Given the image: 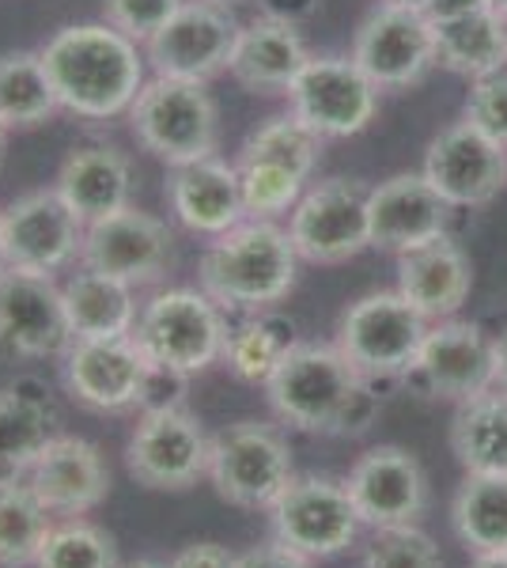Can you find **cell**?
I'll use <instances>...</instances> for the list:
<instances>
[{
    "instance_id": "obj_17",
    "label": "cell",
    "mask_w": 507,
    "mask_h": 568,
    "mask_svg": "<svg viewBox=\"0 0 507 568\" xmlns=\"http://www.w3.org/2000/svg\"><path fill=\"white\" fill-rule=\"evenodd\" d=\"M420 175L450 209H485L507 186V149L463 118L428 141Z\"/></svg>"
},
{
    "instance_id": "obj_23",
    "label": "cell",
    "mask_w": 507,
    "mask_h": 568,
    "mask_svg": "<svg viewBox=\"0 0 507 568\" xmlns=\"http://www.w3.org/2000/svg\"><path fill=\"white\" fill-rule=\"evenodd\" d=\"M163 194H168L171 216L201 240H216V235L232 232L235 224L246 220L239 168L220 160V155L171 168Z\"/></svg>"
},
{
    "instance_id": "obj_49",
    "label": "cell",
    "mask_w": 507,
    "mask_h": 568,
    "mask_svg": "<svg viewBox=\"0 0 507 568\" xmlns=\"http://www.w3.org/2000/svg\"><path fill=\"white\" fill-rule=\"evenodd\" d=\"M4 144H8V130L0 125V160H4Z\"/></svg>"
},
{
    "instance_id": "obj_30",
    "label": "cell",
    "mask_w": 507,
    "mask_h": 568,
    "mask_svg": "<svg viewBox=\"0 0 507 568\" xmlns=\"http://www.w3.org/2000/svg\"><path fill=\"white\" fill-rule=\"evenodd\" d=\"M450 455L463 474H507V394L488 387L458 402L450 417Z\"/></svg>"
},
{
    "instance_id": "obj_3",
    "label": "cell",
    "mask_w": 507,
    "mask_h": 568,
    "mask_svg": "<svg viewBox=\"0 0 507 568\" xmlns=\"http://www.w3.org/2000/svg\"><path fill=\"white\" fill-rule=\"evenodd\" d=\"M300 281V254L276 220H243L205 243L197 262V288H205L232 315L270 311L292 296Z\"/></svg>"
},
{
    "instance_id": "obj_1",
    "label": "cell",
    "mask_w": 507,
    "mask_h": 568,
    "mask_svg": "<svg viewBox=\"0 0 507 568\" xmlns=\"http://www.w3.org/2000/svg\"><path fill=\"white\" fill-rule=\"evenodd\" d=\"M273 417L292 433L356 439L383 414L379 383L364 379L337 345L296 342L265 383Z\"/></svg>"
},
{
    "instance_id": "obj_51",
    "label": "cell",
    "mask_w": 507,
    "mask_h": 568,
    "mask_svg": "<svg viewBox=\"0 0 507 568\" xmlns=\"http://www.w3.org/2000/svg\"><path fill=\"white\" fill-rule=\"evenodd\" d=\"M0 270H4V246H0Z\"/></svg>"
},
{
    "instance_id": "obj_36",
    "label": "cell",
    "mask_w": 507,
    "mask_h": 568,
    "mask_svg": "<svg viewBox=\"0 0 507 568\" xmlns=\"http://www.w3.org/2000/svg\"><path fill=\"white\" fill-rule=\"evenodd\" d=\"M34 568H122V561L107 527L88 519H64L53 524Z\"/></svg>"
},
{
    "instance_id": "obj_48",
    "label": "cell",
    "mask_w": 507,
    "mask_h": 568,
    "mask_svg": "<svg viewBox=\"0 0 507 568\" xmlns=\"http://www.w3.org/2000/svg\"><path fill=\"white\" fill-rule=\"evenodd\" d=\"M488 4H493V8H496V12H500V16H504V20H507V0H488Z\"/></svg>"
},
{
    "instance_id": "obj_45",
    "label": "cell",
    "mask_w": 507,
    "mask_h": 568,
    "mask_svg": "<svg viewBox=\"0 0 507 568\" xmlns=\"http://www.w3.org/2000/svg\"><path fill=\"white\" fill-rule=\"evenodd\" d=\"M469 568H507V549H500V554H474Z\"/></svg>"
},
{
    "instance_id": "obj_26",
    "label": "cell",
    "mask_w": 507,
    "mask_h": 568,
    "mask_svg": "<svg viewBox=\"0 0 507 568\" xmlns=\"http://www.w3.org/2000/svg\"><path fill=\"white\" fill-rule=\"evenodd\" d=\"M398 292L428 323L455 318L474 292V262L450 235L398 254Z\"/></svg>"
},
{
    "instance_id": "obj_42",
    "label": "cell",
    "mask_w": 507,
    "mask_h": 568,
    "mask_svg": "<svg viewBox=\"0 0 507 568\" xmlns=\"http://www.w3.org/2000/svg\"><path fill=\"white\" fill-rule=\"evenodd\" d=\"M315 561H307V557L292 554L288 546L281 542H262V546H251L246 554H239V568H311Z\"/></svg>"
},
{
    "instance_id": "obj_50",
    "label": "cell",
    "mask_w": 507,
    "mask_h": 568,
    "mask_svg": "<svg viewBox=\"0 0 507 568\" xmlns=\"http://www.w3.org/2000/svg\"><path fill=\"white\" fill-rule=\"evenodd\" d=\"M212 4H227V8H232V4H239V0H212Z\"/></svg>"
},
{
    "instance_id": "obj_7",
    "label": "cell",
    "mask_w": 507,
    "mask_h": 568,
    "mask_svg": "<svg viewBox=\"0 0 507 568\" xmlns=\"http://www.w3.org/2000/svg\"><path fill=\"white\" fill-rule=\"evenodd\" d=\"M296 478L292 444L270 420H235L209 439V481L216 497L243 511H270Z\"/></svg>"
},
{
    "instance_id": "obj_2",
    "label": "cell",
    "mask_w": 507,
    "mask_h": 568,
    "mask_svg": "<svg viewBox=\"0 0 507 568\" xmlns=\"http://www.w3.org/2000/svg\"><path fill=\"white\" fill-rule=\"evenodd\" d=\"M39 53L61 110L84 122H110L129 114L133 99L149 84L144 45L107 20L58 27Z\"/></svg>"
},
{
    "instance_id": "obj_6",
    "label": "cell",
    "mask_w": 507,
    "mask_h": 568,
    "mask_svg": "<svg viewBox=\"0 0 507 568\" xmlns=\"http://www.w3.org/2000/svg\"><path fill=\"white\" fill-rule=\"evenodd\" d=\"M428 318L398 288H379L353 300L337 318L334 345L372 383L405 379L428 337Z\"/></svg>"
},
{
    "instance_id": "obj_32",
    "label": "cell",
    "mask_w": 507,
    "mask_h": 568,
    "mask_svg": "<svg viewBox=\"0 0 507 568\" xmlns=\"http://www.w3.org/2000/svg\"><path fill=\"white\" fill-rule=\"evenodd\" d=\"M296 342L300 337H296V323H292V318L276 315V307L254 311V315H246L239 326H232L220 364H224L239 383H246V387H265L270 375L276 372V364L284 361V353Z\"/></svg>"
},
{
    "instance_id": "obj_24",
    "label": "cell",
    "mask_w": 507,
    "mask_h": 568,
    "mask_svg": "<svg viewBox=\"0 0 507 568\" xmlns=\"http://www.w3.org/2000/svg\"><path fill=\"white\" fill-rule=\"evenodd\" d=\"M53 190L84 224H95L133 205V160L110 141L77 144L61 160Z\"/></svg>"
},
{
    "instance_id": "obj_19",
    "label": "cell",
    "mask_w": 507,
    "mask_h": 568,
    "mask_svg": "<svg viewBox=\"0 0 507 568\" xmlns=\"http://www.w3.org/2000/svg\"><path fill=\"white\" fill-rule=\"evenodd\" d=\"M345 485L359 511V524L372 530L417 527L428 511V474L409 447H367L353 463Z\"/></svg>"
},
{
    "instance_id": "obj_18",
    "label": "cell",
    "mask_w": 507,
    "mask_h": 568,
    "mask_svg": "<svg viewBox=\"0 0 507 568\" xmlns=\"http://www.w3.org/2000/svg\"><path fill=\"white\" fill-rule=\"evenodd\" d=\"M152 364L133 337L72 342L61 356V383L72 402L91 414H141Z\"/></svg>"
},
{
    "instance_id": "obj_8",
    "label": "cell",
    "mask_w": 507,
    "mask_h": 568,
    "mask_svg": "<svg viewBox=\"0 0 507 568\" xmlns=\"http://www.w3.org/2000/svg\"><path fill=\"white\" fill-rule=\"evenodd\" d=\"M367 194H372L367 182L345 175L311 182L296 201V209L288 213V224H284L300 262L341 265L364 254L372 246Z\"/></svg>"
},
{
    "instance_id": "obj_4",
    "label": "cell",
    "mask_w": 507,
    "mask_h": 568,
    "mask_svg": "<svg viewBox=\"0 0 507 568\" xmlns=\"http://www.w3.org/2000/svg\"><path fill=\"white\" fill-rule=\"evenodd\" d=\"M227 311L205 288H160L141 304L133 342L152 368L193 379L216 368L227 345Z\"/></svg>"
},
{
    "instance_id": "obj_41",
    "label": "cell",
    "mask_w": 507,
    "mask_h": 568,
    "mask_svg": "<svg viewBox=\"0 0 507 568\" xmlns=\"http://www.w3.org/2000/svg\"><path fill=\"white\" fill-rule=\"evenodd\" d=\"M171 568H239V554L224 542H190L174 554Z\"/></svg>"
},
{
    "instance_id": "obj_34",
    "label": "cell",
    "mask_w": 507,
    "mask_h": 568,
    "mask_svg": "<svg viewBox=\"0 0 507 568\" xmlns=\"http://www.w3.org/2000/svg\"><path fill=\"white\" fill-rule=\"evenodd\" d=\"M322 152H326V141L288 110V114H273L257 122L246 133V141L239 144L235 163H276V168H288L311 182L322 163Z\"/></svg>"
},
{
    "instance_id": "obj_47",
    "label": "cell",
    "mask_w": 507,
    "mask_h": 568,
    "mask_svg": "<svg viewBox=\"0 0 507 568\" xmlns=\"http://www.w3.org/2000/svg\"><path fill=\"white\" fill-rule=\"evenodd\" d=\"M129 568H171V565H160V561H136V565H129Z\"/></svg>"
},
{
    "instance_id": "obj_14",
    "label": "cell",
    "mask_w": 507,
    "mask_h": 568,
    "mask_svg": "<svg viewBox=\"0 0 507 568\" xmlns=\"http://www.w3.org/2000/svg\"><path fill=\"white\" fill-rule=\"evenodd\" d=\"M239 31H243V23L235 20V12L227 4L186 0V4L144 42V58H149L152 77L209 84L220 72H227Z\"/></svg>"
},
{
    "instance_id": "obj_9",
    "label": "cell",
    "mask_w": 507,
    "mask_h": 568,
    "mask_svg": "<svg viewBox=\"0 0 507 568\" xmlns=\"http://www.w3.org/2000/svg\"><path fill=\"white\" fill-rule=\"evenodd\" d=\"M209 439L186 406L144 409L125 439V470L152 493H186L209 478Z\"/></svg>"
},
{
    "instance_id": "obj_35",
    "label": "cell",
    "mask_w": 507,
    "mask_h": 568,
    "mask_svg": "<svg viewBox=\"0 0 507 568\" xmlns=\"http://www.w3.org/2000/svg\"><path fill=\"white\" fill-rule=\"evenodd\" d=\"M50 530L53 511L31 485H0V568H34Z\"/></svg>"
},
{
    "instance_id": "obj_11",
    "label": "cell",
    "mask_w": 507,
    "mask_h": 568,
    "mask_svg": "<svg viewBox=\"0 0 507 568\" xmlns=\"http://www.w3.org/2000/svg\"><path fill=\"white\" fill-rule=\"evenodd\" d=\"M379 95L383 91L353 58L311 53V61L300 69L284 99H288L292 114L307 122L322 141H348L375 122Z\"/></svg>"
},
{
    "instance_id": "obj_10",
    "label": "cell",
    "mask_w": 507,
    "mask_h": 568,
    "mask_svg": "<svg viewBox=\"0 0 507 568\" xmlns=\"http://www.w3.org/2000/svg\"><path fill=\"white\" fill-rule=\"evenodd\" d=\"M359 527L364 524L348 497V485L326 474H296L270 508L273 542L288 546L307 561L345 554L356 542Z\"/></svg>"
},
{
    "instance_id": "obj_40",
    "label": "cell",
    "mask_w": 507,
    "mask_h": 568,
    "mask_svg": "<svg viewBox=\"0 0 507 568\" xmlns=\"http://www.w3.org/2000/svg\"><path fill=\"white\" fill-rule=\"evenodd\" d=\"M182 4L186 0H103V20L144 45Z\"/></svg>"
},
{
    "instance_id": "obj_16",
    "label": "cell",
    "mask_w": 507,
    "mask_h": 568,
    "mask_svg": "<svg viewBox=\"0 0 507 568\" xmlns=\"http://www.w3.org/2000/svg\"><path fill=\"white\" fill-rule=\"evenodd\" d=\"M80 265L110 273L133 288H152L174 270V232L163 216L125 205L84 227Z\"/></svg>"
},
{
    "instance_id": "obj_39",
    "label": "cell",
    "mask_w": 507,
    "mask_h": 568,
    "mask_svg": "<svg viewBox=\"0 0 507 568\" xmlns=\"http://www.w3.org/2000/svg\"><path fill=\"white\" fill-rule=\"evenodd\" d=\"M463 118L485 136H493L500 149H507V69L469 80Z\"/></svg>"
},
{
    "instance_id": "obj_25",
    "label": "cell",
    "mask_w": 507,
    "mask_h": 568,
    "mask_svg": "<svg viewBox=\"0 0 507 568\" xmlns=\"http://www.w3.org/2000/svg\"><path fill=\"white\" fill-rule=\"evenodd\" d=\"M311 61L300 23H284L273 16H254L243 23L227 61V77L251 95H288L292 80Z\"/></svg>"
},
{
    "instance_id": "obj_31",
    "label": "cell",
    "mask_w": 507,
    "mask_h": 568,
    "mask_svg": "<svg viewBox=\"0 0 507 568\" xmlns=\"http://www.w3.org/2000/svg\"><path fill=\"white\" fill-rule=\"evenodd\" d=\"M61 114L58 91L39 50L0 53V125L8 133L39 130Z\"/></svg>"
},
{
    "instance_id": "obj_29",
    "label": "cell",
    "mask_w": 507,
    "mask_h": 568,
    "mask_svg": "<svg viewBox=\"0 0 507 568\" xmlns=\"http://www.w3.org/2000/svg\"><path fill=\"white\" fill-rule=\"evenodd\" d=\"M436 39L439 69L455 77L477 80L496 69H507V20L493 4L469 8V12L428 20Z\"/></svg>"
},
{
    "instance_id": "obj_21",
    "label": "cell",
    "mask_w": 507,
    "mask_h": 568,
    "mask_svg": "<svg viewBox=\"0 0 507 568\" xmlns=\"http://www.w3.org/2000/svg\"><path fill=\"white\" fill-rule=\"evenodd\" d=\"M455 209L436 194L420 171L383 179L367 194V224H372V246L386 254H405L413 246L450 235Z\"/></svg>"
},
{
    "instance_id": "obj_22",
    "label": "cell",
    "mask_w": 507,
    "mask_h": 568,
    "mask_svg": "<svg viewBox=\"0 0 507 568\" xmlns=\"http://www.w3.org/2000/svg\"><path fill=\"white\" fill-rule=\"evenodd\" d=\"M27 485L53 511V519H84L110 497V466L91 439L58 433L31 466Z\"/></svg>"
},
{
    "instance_id": "obj_37",
    "label": "cell",
    "mask_w": 507,
    "mask_h": 568,
    "mask_svg": "<svg viewBox=\"0 0 507 568\" xmlns=\"http://www.w3.org/2000/svg\"><path fill=\"white\" fill-rule=\"evenodd\" d=\"M239 182H243V205L246 220H281L296 209L303 190L311 186L307 179L276 163H235Z\"/></svg>"
},
{
    "instance_id": "obj_44",
    "label": "cell",
    "mask_w": 507,
    "mask_h": 568,
    "mask_svg": "<svg viewBox=\"0 0 507 568\" xmlns=\"http://www.w3.org/2000/svg\"><path fill=\"white\" fill-rule=\"evenodd\" d=\"M493 387L507 394V326L493 337Z\"/></svg>"
},
{
    "instance_id": "obj_13",
    "label": "cell",
    "mask_w": 507,
    "mask_h": 568,
    "mask_svg": "<svg viewBox=\"0 0 507 568\" xmlns=\"http://www.w3.org/2000/svg\"><path fill=\"white\" fill-rule=\"evenodd\" d=\"M348 58L372 77L379 91L420 88L432 69H439L428 16L417 8L386 4V0H379L356 27Z\"/></svg>"
},
{
    "instance_id": "obj_27",
    "label": "cell",
    "mask_w": 507,
    "mask_h": 568,
    "mask_svg": "<svg viewBox=\"0 0 507 568\" xmlns=\"http://www.w3.org/2000/svg\"><path fill=\"white\" fill-rule=\"evenodd\" d=\"M58 433L61 414L45 383L20 379L16 387H0V485L27 481Z\"/></svg>"
},
{
    "instance_id": "obj_5",
    "label": "cell",
    "mask_w": 507,
    "mask_h": 568,
    "mask_svg": "<svg viewBox=\"0 0 507 568\" xmlns=\"http://www.w3.org/2000/svg\"><path fill=\"white\" fill-rule=\"evenodd\" d=\"M125 118L136 144L168 168L209 160L220 149V106L209 84L152 77Z\"/></svg>"
},
{
    "instance_id": "obj_12",
    "label": "cell",
    "mask_w": 507,
    "mask_h": 568,
    "mask_svg": "<svg viewBox=\"0 0 507 568\" xmlns=\"http://www.w3.org/2000/svg\"><path fill=\"white\" fill-rule=\"evenodd\" d=\"M84 220L72 213L53 186L31 190L0 209V246L4 270L58 277L80 262L84 246Z\"/></svg>"
},
{
    "instance_id": "obj_20",
    "label": "cell",
    "mask_w": 507,
    "mask_h": 568,
    "mask_svg": "<svg viewBox=\"0 0 507 568\" xmlns=\"http://www.w3.org/2000/svg\"><path fill=\"white\" fill-rule=\"evenodd\" d=\"M402 383L436 402H466L493 387V334L466 318L432 323L424 337L417 364Z\"/></svg>"
},
{
    "instance_id": "obj_28",
    "label": "cell",
    "mask_w": 507,
    "mask_h": 568,
    "mask_svg": "<svg viewBox=\"0 0 507 568\" xmlns=\"http://www.w3.org/2000/svg\"><path fill=\"white\" fill-rule=\"evenodd\" d=\"M61 304L72 329V342H118V337H133L136 315H141L133 284L110 277V273L88 270V265H80L61 284Z\"/></svg>"
},
{
    "instance_id": "obj_38",
    "label": "cell",
    "mask_w": 507,
    "mask_h": 568,
    "mask_svg": "<svg viewBox=\"0 0 507 568\" xmlns=\"http://www.w3.org/2000/svg\"><path fill=\"white\" fill-rule=\"evenodd\" d=\"M356 568H444V557L420 527H383L364 546Z\"/></svg>"
},
{
    "instance_id": "obj_33",
    "label": "cell",
    "mask_w": 507,
    "mask_h": 568,
    "mask_svg": "<svg viewBox=\"0 0 507 568\" xmlns=\"http://www.w3.org/2000/svg\"><path fill=\"white\" fill-rule=\"evenodd\" d=\"M450 527L469 554L507 549V474H466L450 500Z\"/></svg>"
},
{
    "instance_id": "obj_46",
    "label": "cell",
    "mask_w": 507,
    "mask_h": 568,
    "mask_svg": "<svg viewBox=\"0 0 507 568\" xmlns=\"http://www.w3.org/2000/svg\"><path fill=\"white\" fill-rule=\"evenodd\" d=\"M386 4H402V8H417V12H424L432 0H386Z\"/></svg>"
},
{
    "instance_id": "obj_43",
    "label": "cell",
    "mask_w": 507,
    "mask_h": 568,
    "mask_svg": "<svg viewBox=\"0 0 507 568\" xmlns=\"http://www.w3.org/2000/svg\"><path fill=\"white\" fill-rule=\"evenodd\" d=\"M257 16H273L284 23H303L318 8V0H254Z\"/></svg>"
},
{
    "instance_id": "obj_15",
    "label": "cell",
    "mask_w": 507,
    "mask_h": 568,
    "mask_svg": "<svg viewBox=\"0 0 507 568\" xmlns=\"http://www.w3.org/2000/svg\"><path fill=\"white\" fill-rule=\"evenodd\" d=\"M72 345L58 277L0 270V368L61 361Z\"/></svg>"
}]
</instances>
